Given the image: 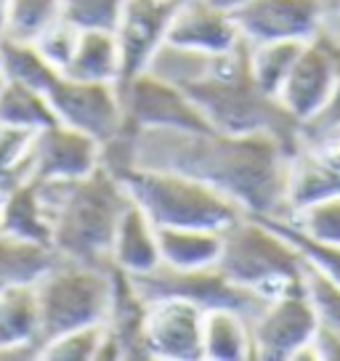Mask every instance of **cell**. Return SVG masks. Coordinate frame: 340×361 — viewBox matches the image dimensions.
<instances>
[{
	"instance_id": "27",
	"label": "cell",
	"mask_w": 340,
	"mask_h": 361,
	"mask_svg": "<svg viewBox=\"0 0 340 361\" xmlns=\"http://www.w3.org/2000/svg\"><path fill=\"white\" fill-rule=\"evenodd\" d=\"M303 43L298 40H266V43H248V67L258 88L277 96L284 78L290 75L295 59Z\"/></svg>"
},
{
	"instance_id": "30",
	"label": "cell",
	"mask_w": 340,
	"mask_h": 361,
	"mask_svg": "<svg viewBox=\"0 0 340 361\" xmlns=\"http://www.w3.org/2000/svg\"><path fill=\"white\" fill-rule=\"evenodd\" d=\"M104 324L78 327L48 338L40 348V361H96L102 348Z\"/></svg>"
},
{
	"instance_id": "11",
	"label": "cell",
	"mask_w": 340,
	"mask_h": 361,
	"mask_svg": "<svg viewBox=\"0 0 340 361\" xmlns=\"http://www.w3.org/2000/svg\"><path fill=\"white\" fill-rule=\"evenodd\" d=\"M245 43L298 40L306 43L317 35L329 11L327 0H239L229 6Z\"/></svg>"
},
{
	"instance_id": "19",
	"label": "cell",
	"mask_w": 340,
	"mask_h": 361,
	"mask_svg": "<svg viewBox=\"0 0 340 361\" xmlns=\"http://www.w3.org/2000/svg\"><path fill=\"white\" fill-rule=\"evenodd\" d=\"M109 266L128 276H144L154 266H159L157 226L133 202H128L117 221L109 245Z\"/></svg>"
},
{
	"instance_id": "28",
	"label": "cell",
	"mask_w": 340,
	"mask_h": 361,
	"mask_svg": "<svg viewBox=\"0 0 340 361\" xmlns=\"http://www.w3.org/2000/svg\"><path fill=\"white\" fill-rule=\"evenodd\" d=\"M61 16V0H8L6 19H3V37L35 43L48 27H54Z\"/></svg>"
},
{
	"instance_id": "38",
	"label": "cell",
	"mask_w": 340,
	"mask_h": 361,
	"mask_svg": "<svg viewBox=\"0 0 340 361\" xmlns=\"http://www.w3.org/2000/svg\"><path fill=\"white\" fill-rule=\"evenodd\" d=\"M0 85H3V75H0Z\"/></svg>"
},
{
	"instance_id": "9",
	"label": "cell",
	"mask_w": 340,
	"mask_h": 361,
	"mask_svg": "<svg viewBox=\"0 0 340 361\" xmlns=\"http://www.w3.org/2000/svg\"><path fill=\"white\" fill-rule=\"evenodd\" d=\"M125 123L136 130H207L202 109L183 88L154 72H136L117 82Z\"/></svg>"
},
{
	"instance_id": "36",
	"label": "cell",
	"mask_w": 340,
	"mask_h": 361,
	"mask_svg": "<svg viewBox=\"0 0 340 361\" xmlns=\"http://www.w3.org/2000/svg\"><path fill=\"white\" fill-rule=\"evenodd\" d=\"M218 3H224V6H234V3H239V0H218Z\"/></svg>"
},
{
	"instance_id": "34",
	"label": "cell",
	"mask_w": 340,
	"mask_h": 361,
	"mask_svg": "<svg viewBox=\"0 0 340 361\" xmlns=\"http://www.w3.org/2000/svg\"><path fill=\"white\" fill-rule=\"evenodd\" d=\"M317 361H340V332L319 322L317 335L311 340Z\"/></svg>"
},
{
	"instance_id": "6",
	"label": "cell",
	"mask_w": 340,
	"mask_h": 361,
	"mask_svg": "<svg viewBox=\"0 0 340 361\" xmlns=\"http://www.w3.org/2000/svg\"><path fill=\"white\" fill-rule=\"evenodd\" d=\"M112 290L114 269L109 263H88L56 252L54 263L35 279L43 343L67 329L104 324Z\"/></svg>"
},
{
	"instance_id": "14",
	"label": "cell",
	"mask_w": 340,
	"mask_h": 361,
	"mask_svg": "<svg viewBox=\"0 0 340 361\" xmlns=\"http://www.w3.org/2000/svg\"><path fill=\"white\" fill-rule=\"evenodd\" d=\"M205 311L181 298L149 300L147 345L152 361H202Z\"/></svg>"
},
{
	"instance_id": "22",
	"label": "cell",
	"mask_w": 340,
	"mask_h": 361,
	"mask_svg": "<svg viewBox=\"0 0 340 361\" xmlns=\"http://www.w3.org/2000/svg\"><path fill=\"white\" fill-rule=\"evenodd\" d=\"M159 263L170 269H202L216 266L224 247V231L216 228H157Z\"/></svg>"
},
{
	"instance_id": "8",
	"label": "cell",
	"mask_w": 340,
	"mask_h": 361,
	"mask_svg": "<svg viewBox=\"0 0 340 361\" xmlns=\"http://www.w3.org/2000/svg\"><path fill=\"white\" fill-rule=\"evenodd\" d=\"M250 327L255 361H317L311 340L317 335L319 314L306 287L266 300L250 319Z\"/></svg>"
},
{
	"instance_id": "32",
	"label": "cell",
	"mask_w": 340,
	"mask_h": 361,
	"mask_svg": "<svg viewBox=\"0 0 340 361\" xmlns=\"http://www.w3.org/2000/svg\"><path fill=\"white\" fill-rule=\"evenodd\" d=\"M306 293L317 305L319 322L340 332V287L314 266H306Z\"/></svg>"
},
{
	"instance_id": "2",
	"label": "cell",
	"mask_w": 340,
	"mask_h": 361,
	"mask_svg": "<svg viewBox=\"0 0 340 361\" xmlns=\"http://www.w3.org/2000/svg\"><path fill=\"white\" fill-rule=\"evenodd\" d=\"M51 224V247L59 255L109 263V245L130 197L123 180L102 165L72 180H37Z\"/></svg>"
},
{
	"instance_id": "21",
	"label": "cell",
	"mask_w": 340,
	"mask_h": 361,
	"mask_svg": "<svg viewBox=\"0 0 340 361\" xmlns=\"http://www.w3.org/2000/svg\"><path fill=\"white\" fill-rule=\"evenodd\" d=\"M64 75L80 80L120 82L123 80V56H120L114 30H80Z\"/></svg>"
},
{
	"instance_id": "7",
	"label": "cell",
	"mask_w": 340,
	"mask_h": 361,
	"mask_svg": "<svg viewBox=\"0 0 340 361\" xmlns=\"http://www.w3.org/2000/svg\"><path fill=\"white\" fill-rule=\"evenodd\" d=\"M141 295L147 300L157 298H181L186 303H194L202 311L210 308H234L248 314L250 319L261 311V300L248 287L237 284L231 276L224 274L221 266H202V269H170L159 263L144 276H130Z\"/></svg>"
},
{
	"instance_id": "39",
	"label": "cell",
	"mask_w": 340,
	"mask_h": 361,
	"mask_svg": "<svg viewBox=\"0 0 340 361\" xmlns=\"http://www.w3.org/2000/svg\"><path fill=\"white\" fill-rule=\"evenodd\" d=\"M335 133H340V125H338V130H335Z\"/></svg>"
},
{
	"instance_id": "3",
	"label": "cell",
	"mask_w": 340,
	"mask_h": 361,
	"mask_svg": "<svg viewBox=\"0 0 340 361\" xmlns=\"http://www.w3.org/2000/svg\"><path fill=\"white\" fill-rule=\"evenodd\" d=\"M213 130L224 133H274L293 149L300 147V125L287 114L279 99L258 88L248 67V43L216 54L213 67L186 90Z\"/></svg>"
},
{
	"instance_id": "13",
	"label": "cell",
	"mask_w": 340,
	"mask_h": 361,
	"mask_svg": "<svg viewBox=\"0 0 340 361\" xmlns=\"http://www.w3.org/2000/svg\"><path fill=\"white\" fill-rule=\"evenodd\" d=\"M32 178L72 180L102 165V144L64 123H51L32 135Z\"/></svg>"
},
{
	"instance_id": "31",
	"label": "cell",
	"mask_w": 340,
	"mask_h": 361,
	"mask_svg": "<svg viewBox=\"0 0 340 361\" xmlns=\"http://www.w3.org/2000/svg\"><path fill=\"white\" fill-rule=\"evenodd\" d=\"M125 0H61V16L78 30H114Z\"/></svg>"
},
{
	"instance_id": "25",
	"label": "cell",
	"mask_w": 340,
	"mask_h": 361,
	"mask_svg": "<svg viewBox=\"0 0 340 361\" xmlns=\"http://www.w3.org/2000/svg\"><path fill=\"white\" fill-rule=\"evenodd\" d=\"M51 123H56V114H54V106H51L46 90L3 80V85H0V125L37 133Z\"/></svg>"
},
{
	"instance_id": "29",
	"label": "cell",
	"mask_w": 340,
	"mask_h": 361,
	"mask_svg": "<svg viewBox=\"0 0 340 361\" xmlns=\"http://www.w3.org/2000/svg\"><path fill=\"white\" fill-rule=\"evenodd\" d=\"M32 135L30 130L0 125V200H6V194L24 180H32Z\"/></svg>"
},
{
	"instance_id": "10",
	"label": "cell",
	"mask_w": 340,
	"mask_h": 361,
	"mask_svg": "<svg viewBox=\"0 0 340 361\" xmlns=\"http://www.w3.org/2000/svg\"><path fill=\"white\" fill-rule=\"evenodd\" d=\"M48 99L59 123L91 135L99 144L112 138L125 123L117 82L61 75L48 90Z\"/></svg>"
},
{
	"instance_id": "35",
	"label": "cell",
	"mask_w": 340,
	"mask_h": 361,
	"mask_svg": "<svg viewBox=\"0 0 340 361\" xmlns=\"http://www.w3.org/2000/svg\"><path fill=\"white\" fill-rule=\"evenodd\" d=\"M6 8H8V0H0V30H3V19H6Z\"/></svg>"
},
{
	"instance_id": "33",
	"label": "cell",
	"mask_w": 340,
	"mask_h": 361,
	"mask_svg": "<svg viewBox=\"0 0 340 361\" xmlns=\"http://www.w3.org/2000/svg\"><path fill=\"white\" fill-rule=\"evenodd\" d=\"M78 32L80 30L75 24H69L67 19H59L54 27H48L46 32L35 40V45L43 51V56H46L61 75H64L69 59H72V51H75V43H78Z\"/></svg>"
},
{
	"instance_id": "1",
	"label": "cell",
	"mask_w": 340,
	"mask_h": 361,
	"mask_svg": "<svg viewBox=\"0 0 340 361\" xmlns=\"http://www.w3.org/2000/svg\"><path fill=\"white\" fill-rule=\"evenodd\" d=\"M298 149L274 133L138 130L136 168L176 170L224 192L250 215L287 218V176Z\"/></svg>"
},
{
	"instance_id": "24",
	"label": "cell",
	"mask_w": 340,
	"mask_h": 361,
	"mask_svg": "<svg viewBox=\"0 0 340 361\" xmlns=\"http://www.w3.org/2000/svg\"><path fill=\"white\" fill-rule=\"evenodd\" d=\"M0 75L3 80L22 82L46 93L61 78V72L43 56V51L35 43L3 37V35H0Z\"/></svg>"
},
{
	"instance_id": "18",
	"label": "cell",
	"mask_w": 340,
	"mask_h": 361,
	"mask_svg": "<svg viewBox=\"0 0 340 361\" xmlns=\"http://www.w3.org/2000/svg\"><path fill=\"white\" fill-rule=\"evenodd\" d=\"M147 311L149 300L136 282L114 269V290L104 327L120 350V361H152L147 345Z\"/></svg>"
},
{
	"instance_id": "4",
	"label": "cell",
	"mask_w": 340,
	"mask_h": 361,
	"mask_svg": "<svg viewBox=\"0 0 340 361\" xmlns=\"http://www.w3.org/2000/svg\"><path fill=\"white\" fill-rule=\"evenodd\" d=\"M218 266L261 300L306 287L308 260L272 221L261 215L245 213L224 228Z\"/></svg>"
},
{
	"instance_id": "26",
	"label": "cell",
	"mask_w": 340,
	"mask_h": 361,
	"mask_svg": "<svg viewBox=\"0 0 340 361\" xmlns=\"http://www.w3.org/2000/svg\"><path fill=\"white\" fill-rule=\"evenodd\" d=\"M56 250L40 242H27L0 234V287L35 282L54 263Z\"/></svg>"
},
{
	"instance_id": "12",
	"label": "cell",
	"mask_w": 340,
	"mask_h": 361,
	"mask_svg": "<svg viewBox=\"0 0 340 361\" xmlns=\"http://www.w3.org/2000/svg\"><path fill=\"white\" fill-rule=\"evenodd\" d=\"M335 82L338 75H335L332 51L322 35H314L303 43L277 99L295 123L303 128L327 112L335 96Z\"/></svg>"
},
{
	"instance_id": "15",
	"label": "cell",
	"mask_w": 340,
	"mask_h": 361,
	"mask_svg": "<svg viewBox=\"0 0 340 361\" xmlns=\"http://www.w3.org/2000/svg\"><path fill=\"white\" fill-rule=\"evenodd\" d=\"M178 0H125L114 24L123 56V78L149 67L157 48L168 40V27Z\"/></svg>"
},
{
	"instance_id": "5",
	"label": "cell",
	"mask_w": 340,
	"mask_h": 361,
	"mask_svg": "<svg viewBox=\"0 0 340 361\" xmlns=\"http://www.w3.org/2000/svg\"><path fill=\"white\" fill-rule=\"evenodd\" d=\"M130 202L138 204L157 228H216L224 231L245 210L205 180L176 170L136 168L123 176Z\"/></svg>"
},
{
	"instance_id": "20",
	"label": "cell",
	"mask_w": 340,
	"mask_h": 361,
	"mask_svg": "<svg viewBox=\"0 0 340 361\" xmlns=\"http://www.w3.org/2000/svg\"><path fill=\"white\" fill-rule=\"evenodd\" d=\"M202 361H255L250 316L234 308L205 311Z\"/></svg>"
},
{
	"instance_id": "23",
	"label": "cell",
	"mask_w": 340,
	"mask_h": 361,
	"mask_svg": "<svg viewBox=\"0 0 340 361\" xmlns=\"http://www.w3.org/2000/svg\"><path fill=\"white\" fill-rule=\"evenodd\" d=\"M0 234L27 242L51 245V224L37 192V180H24L11 194H6L0 210Z\"/></svg>"
},
{
	"instance_id": "16",
	"label": "cell",
	"mask_w": 340,
	"mask_h": 361,
	"mask_svg": "<svg viewBox=\"0 0 340 361\" xmlns=\"http://www.w3.org/2000/svg\"><path fill=\"white\" fill-rule=\"evenodd\" d=\"M165 43L202 51V54H224L242 43L239 27L229 6L218 0H178L168 27Z\"/></svg>"
},
{
	"instance_id": "37",
	"label": "cell",
	"mask_w": 340,
	"mask_h": 361,
	"mask_svg": "<svg viewBox=\"0 0 340 361\" xmlns=\"http://www.w3.org/2000/svg\"><path fill=\"white\" fill-rule=\"evenodd\" d=\"M0 210H3V200H0Z\"/></svg>"
},
{
	"instance_id": "17",
	"label": "cell",
	"mask_w": 340,
	"mask_h": 361,
	"mask_svg": "<svg viewBox=\"0 0 340 361\" xmlns=\"http://www.w3.org/2000/svg\"><path fill=\"white\" fill-rule=\"evenodd\" d=\"M40 305L35 282L0 287V359L40 361Z\"/></svg>"
}]
</instances>
